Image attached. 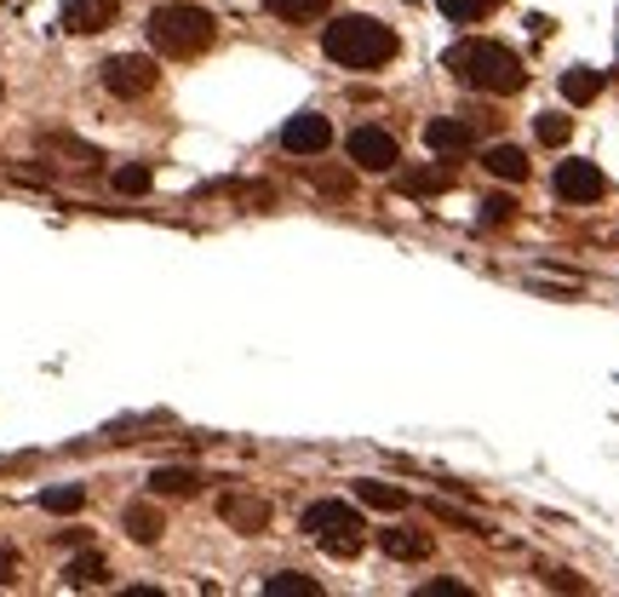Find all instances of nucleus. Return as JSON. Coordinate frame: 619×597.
Segmentation results:
<instances>
[{
	"instance_id": "3",
	"label": "nucleus",
	"mask_w": 619,
	"mask_h": 597,
	"mask_svg": "<svg viewBox=\"0 0 619 597\" xmlns=\"http://www.w3.org/2000/svg\"><path fill=\"white\" fill-rule=\"evenodd\" d=\"M150 41L166 52V58H195L219 41V23L206 7H190V0H166V7L150 12Z\"/></svg>"
},
{
	"instance_id": "26",
	"label": "nucleus",
	"mask_w": 619,
	"mask_h": 597,
	"mask_svg": "<svg viewBox=\"0 0 619 597\" xmlns=\"http://www.w3.org/2000/svg\"><path fill=\"white\" fill-rule=\"evenodd\" d=\"M510 219H516L510 195H481V224H510Z\"/></svg>"
},
{
	"instance_id": "10",
	"label": "nucleus",
	"mask_w": 619,
	"mask_h": 597,
	"mask_svg": "<svg viewBox=\"0 0 619 597\" xmlns=\"http://www.w3.org/2000/svg\"><path fill=\"white\" fill-rule=\"evenodd\" d=\"M425 144H430V155H465V150H476V127L436 115V121H425Z\"/></svg>"
},
{
	"instance_id": "15",
	"label": "nucleus",
	"mask_w": 619,
	"mask_h": 597,
	"mask_svg": "<svg viewBox=\"0 0 619 597\" xmlns=\"http://www.w3.org/2000/svg\"><path fill=\"white\" fill-rule=\"evenodd\" d=\"M121 528H126V535H132L138 546H155V540H161V512L138 500V506H126V512H121Z\"/></svg>"
},
{
	"instance_id": "24",
	"label": "nucleus",
	"mask_w": 619,
	"mask_h": 597,
	"mask_svg": "<svg viewBox=\"0 0 619 597\" xmlns=\"http://www.w3.org/2000/svg\"><path fill=\"white\" fill-rule=\"evenodd\" d=\"M436 7H442L447 23H476V18H488L499 0H436Z\"/></svg>"
},
{
	"instance_id": "12",
	"label": "nucleus",
	"mask_w": 619,
	"mask_h": 597,
	"mask_svg": "<svg viewBox=\"0 0 619 597\" xmlns=\"http://www.w3.org/2000/svg\"><path fill=\"white\" fill-rule=\"evenodd\" d=\"M378 546H385L396 563H425L436 552V540L419 535V528H378Z\"/></svg>"
},
{
	"instance_id": "27",
	"label": "nucleus",
	"mask_w": 619,
	"mask_h": 597,
	"mask_svg": "<svg viewBox=\"0 0 619 597\" xmlns=\"http://www.w3.org/2000/svg\"><path fill=\"white\" fill-rule=\"evenodd\" d=\"M430 512H436L442 523H459V528H470V535H481V523H476L470 512H454V506H442V500H430Z\"/></svg>"
},
{
	"instance_id": "28",
	"label": "nucleus",
	"mask_w": 619,
	"mask_h": 597,
	"mask_svg": "<svg viewBox=\"0 0 619 597\" xmlns=\"http://www.w3.org/2000/svg\"><path fill=\"white\" fill-rule=\"evenodd\" d=\"M419 597H465V586H459V580H430Z\"/></svg>"
},
{
	"instance_id": "2",
	"label": "nucleus",
	"mask_w": 619,
	"mask_h": 597,
	"mask_svg": "<svg viewBox=\"0 0 619 597\" xmlns=\"http://www.w3.org/2000/svg\"><path fill=\"white\" fill-rule=\"evenodd\" d=\"M322 52L338 63V70H385V63L396 58V29L378 23V18H333L327 36H322Z\"/></svg>"
},
{
	"instance_id": "19",
	"label": "nucleus",
	"mask_w": 619,
	"mask_h": 597,
	"mask_svg": "<svg viewBox=\"0 0 619 597\" xmlns=\"http://www.w3.org/2000/svg\"><path fill=\"white\" fill-rule=\"evenodd\" d=\"M534 139H539L545 150H562V144L574 139V121L557 115V110H545V115H534Z\"/></svg>"
},
{
	"instance_id": "17",
	"label": "nucleus",
	"mask_w": 619,
	"mask_h": 597,
	"mask_svg": "<svg viewBox=\"0 0 619 597\" xmlns=\"http://www.w3.org/2000/svg\"><path fill=\"white\" fill-rule=\"evenodd\" d=\"M488 173L505 179V184H522V179H528V155L516 150V144H494V150H488Z\"/></svg>"
},
{
	"instance_id": "23",
	"label": "nucleus",
	"mask_w": 619,
	"mask_h": 597,
	"mask_svg": "<svg viewBox=\"0 0 619 597\" xmlns=\"http://www.w3.org/2000/svg\"><path fill=\"white\" fill-rule=\"evenodd\" d=\"M110 184H115L121 195H144V190L155 184V173L144 168V161H121V168L110 173Z\"/></svg>"
},
{
	"instance_id": "31",
	"label": "nucleus",
	"mask_w": 619,
	"mask_h": 597,
	"mask_svg": "<svg viewBox=\"0 0 619 597\" xmlns=\"http://www.w3.org/2000/svg\"><path fill=\"white\" fill-rule=\"evenodd\" d=\"M0 92H7V87H0Z\"/></svg>"
},
{
	"instance_id": "11",
	"label": "nucleus",
	"mask_w": 619,
	"mask_h": 597,
	"mask_svg": "<svg viewBox=\"0 0 619 597\" xmlns=\"http://www.w3.org/2000/svg\"><path fill=\"white\" fill-rule=\"evenodd\" d=\"M219 517H224L230 528H241V535H264V528H270V506L258 500V494H224V500H219Z\"/></svg>"
},
{
	"instance_id": "7",
	"label": "nucleus",
	"mask_w": 619,
	"mask_h": 597,
	"mask_svg": "<svg viewBox=\"0 0 619 597\" xmlns=\"http://www.w3.org/2000/svg\"><path fill=\"white\" fill-rule=\"evenodd\" d=\"M550 184H557V195H562V202H574V208L602 202V190H608V179L597 173V161H562Z\"/></svg>"
},
{
	"instance_id": "29",
	"label": "nucleus",
	"mask_w": 619,
	"mask_h": 597,
	"mask_svg": "<svg viewBox=\"0 0 619 597\" xmlns=\"http://www.w3.org/2000/svg\"><path fill=\"white\" fill-rule=\"evenodd\" d=\"M545 580H550V586H562V591H585V580H574L568 569H545Z\"/></svg>"
},
{
	"instance_id": "20",
	"label": "nucleus",
	"mask_w": 619,
	"mask_h": 597,
	"mask_svg": "<svg viewBox=\"0 0 619 597\" xmlns=\"http://www.w3.org/2000/svg\"><path fill=\"white\" fill-rule=\"evenodd\" d=\"M597 92H602L597 70H562V98H568V104H591Z\"/></svg>"
},
{
	"instance_id": "22",
	"label": "nucleus",
	"mask_w": 619,
	"mask_h": 597,
	"mask_svg": "<svg viewBox=\"0 0 619 597\" xmlns=\"http://www.w3.org/2000/svg\"><path fill=\"white\" fill-rule=\"evenodd\" d=\"M264 7L282 18V23H310V18H322L333 0H264Z\"/></svg>"
},
{
	"instance_id": "18",
	"label": "nucleus",
	"mask_w": 619,
	"mask_h": 597,
	"mask_svg": "<svg viewBox=\"0 0 619 597\" xmlns=\"http://www.w3.org/2000/svg\"><path fill=\"white\" fill-rule=\"evenodd\" d=\"M356 500L373 506V512H402V506H407V494L390 488V483H378V477H362V483H356Z\"/></svg>"
},
{
	"instance_id": "6",
	"label": "nucleus",
	"mask_w": 619,
	"mask_h": 597,
	"mask_svg": "<svg viewBox=\"0 0 619 597\" xmlns=\"http://www.w3.org/2000/svg\"><path fill=\"white\" fill-rule=\"evenodd\" d=\"M344 150H351V161L362 173H390L396 161H402V150H396V132H385V127H351V139H344Z\"/></svg>"
},
{
	"instance_id": "30",
	"label": "nucleus",
	"mask_w": 619,
	"mask_h": 597,
	"mask_svg": "<svg viewBox=\"0 0 619 597\" xmlns=\"http://www.w3.org/2000/svg\"><path fill=\"white\" fill-rule=\"evenodd\" d=\"M12 575H18V552L0 546V580H12Z\"/></svg>"
},
{
	"instance_id": "9",
	"label": "nucleus",
	"mask_w": 619,
	"mask_h": 597,
	"mask_svg": "<svg viewBox=\"0 0 619 597\" xmlns=\"http://www.w3.org/2000/svg\"><path fill=\"white\" fill-rule=\"evenodd\" d=\"M115 0H63V12L58 23L69 29V36H98V29H110L115 23Z\"/></svg>"
},
{
	"instance_id": "21",
	"label": "nucleus",
	"mask_w": 619,
	"mask_h": 597,
	"mask_svg": "<svg viewBox=\"0 0 619 597\" xmlns=\"http://www.w3.org/2000/svg\"><path fill=\"white\" fill-rule=\"evenodd\" d=\"M87 506V488L81 483H69V488H47L41 494V512H52V517H75Z\"/></svg>"
},
{
	"instance_id": "4",
	"label": "nucleus",
	"mask_w": 619,
	"mask_h": 597,
	"mask_svg": "<svg viewBox=\"0 0 619 597\" xmlns=\"http://www.w3.org/2000/svg\"><path fill=\"white\" fill-rule=\"evenodd\" d=\"M362 512L351 500H316V506H304V535L316 540L327 557H356L362 552Z\"/></svg>"
},
{
	"instance_id": "16",
	"label": "nucleus",
	"mask_w": 619,
	"mask_h": 597,
	"mask_svg": "<svg viewBox=\"0 0 619 597\" xmlns=\"http://www.w3.org/2000/svg\"><path fill=\"white\" fill-rule=\"evenodd\" d=\"M110 580V563H103V552H87V557H75L63 569V586H75V591H87V586H103Z\"/></svg>"
},
{
	"instance_id": "13",
	"label": "nucleus",
	"mask_w": 619,
	"mask_h": 597,
	"mask_svg": "<svg viewBox=\"0 0 619 597\" xmlns=\"http://www.w3.org/2000/svg\"><path fill=\"white\" fill-rule=\"evenodd\" d=\"M195 488H201V472H190V466H155L150 472V494H161V500H184Z\"/></svg>"
},
{
	"instance_id": "14",
	"label": "nucleus",
	"mask_w": 619,
	"mask_h": 597,
	"mask_svg": "<svg viewBox=\"0 0 619 597\" xmlns=\"http://www.w3.org/2000/svg\"><path fill=\"white\" fill-rule=\"evenodd\" d=\"M447 184H454V173H447L442 161H436V168H407V173L396 179V190L413 195V202H419V195H442Z\"/></svg>"
},
{
	"instance_id": "5",
	"label": "nucleus",
	"mask_w": 619,
	"mask_h": 597,
	"mask_svg": "<svg viewBox=\"0 0 619 597\" xmlns=\"http://www.w3.org/2000/svg\"><path fill=\"white\" fill-rule=\"evenodd\" d=\"M155 81H161V70L138 52H121V58L103 63V92H115V98H150Z\"/></svg>"
},
{
	"instance_id": "1",
	"label": "nucleus",
	"mask_w": 619,
	"mask_h": 597,
	"mask_svg": "<svg viewBox=\"0 0 619 597\" xmlns=\"http://www.w3.org/2000/svg\"><path fill=\"white\" fill-rule=\"evenodd\" d=\"M442 70H454L459 87L494 92V98L522 92V81H528L522 58H516L510 47H499V41H454V47H447V58H442Z\"/></svg>"
},
{
	"instance_id": "8",
	"label": "nucleus",
	"mask_w": 619,
	"mask_h": 597,
	"mask_svg": "<svg viewBox=\"0 0 619 597\" xmlns=\"http://www.w3.org/2000/svg\"><path fill=\"white\" fill-rule=\"evenodd\" d=\"M333 144V127H327V115H316V110H304V115H293L287 127H282V150L287 155H322Z\"/></svg>"
},
{
	"instance_id": "25",
	"label": "nucleus",
	"mask_w": 619,
	"mask_h": 597,
	"mask_svg": "<svg viewBox=\"0 0 619 597\" xmlns=\"http://www.w3.org/2000/svg\"><path fill=\"white\" fill-rule=\"evenodd\" d=\"M322 586L310 580V575H270L264 580V597H316Z\"/></svg>"
}]
</instances>
